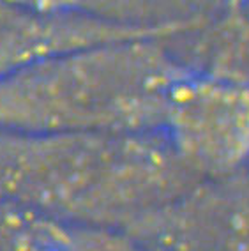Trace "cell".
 <instances>
[{"label": "cell", "mask_w": 249, "mask_h": 251, "mask_svg": "<svg viewBox=\"0 0 249 251\" xmlns=\"http://www.w3.org/2000/svg\"><path fill=\"white\" fill-rule=\"evenodd\" d=\"M198 180L161 131L0 129V198L27 211L129 228Z\"/></svg>", "instance_id": "6da1fadb"}, {"label": "cell", "mask_w": 249, "mask_h": 251, "mask_svg": "<svg viewBox=\"0 0 249 251\" xmlns=\"http://www.w3.org/2000/svg\"><path fill=\"white\" fill-rule=\"evenodd\" d=\"M166 37L64 50L0 78V129L159 131L170 92L187 71Z\"/></svg>", "instance_id": "7a4b0ae2"}, {"label": "cell", "mask_w": 249, "mask_h": 251, "mask_svg": "<svg viewBox=\"0 0 249 251\" xmlns=\"http://www.w3.org/2000/svg\"><path fill=\"white\" fill-rule=\"evenodd\" d=\"M159 131L196 179L249 170V81L187 69Z\"/></svg>", "instance_id": "3957f363"}, {"label": "cell", "mask_w": 249, "mask_h": 251, "mask_svg": "<svg viewBox=\"0 0 249 251\" xmlns=\"http://www.w3.org/2000/svg\"><path fill=\"white\" fill-rule=\"evenodd\" d=\"M131 228L150 251H249V170L198 180Z\"/></svg>", "instance_id": "277c9868"}, {"label": "cell", "mask_w": 249, "mask_h": 251, "mask_svg": "<svg viewBox=\"0 0 249 251\" xmlns=\"http://www.w3.org/2000/svg\"><path fill=\"white\" fill-rule=\"evenodd\" d=\"M177 28H136L46 14L0 0V78L64 50L136 36H174Z\"/></svg>", "instance_id": "5b68a950"}, {"label": "cell", "mask_w": 249, "mask_h": 251, "mask_svg": "<svg viewBox=\"0 0 249 251\" xmlns=\"http://www.w3.org/2000/svg\"><path fill=\"white\" fill-rule=\"evenodd\" d=\"M166 43L184 68L249 81V14L235 5H224Z\"/></svg>", "instance_id": "8992f818"}, {"label": "cell", "mask_w": 249, "mask_h": 251, "mask_svg": "<svg viewBox=\"0 0 249 251\" xmlns=\"http://www.w3.org/2000/svg\"><path fill=\"white\" fill-rule=\"evenodd\" d=\"M46 14L85 18L136 28H187L172 18L161 0H14Z\"/></svg>", "instance_id": "52a82bcc"}, {"label": "cell", "mask_w": 249, "mask_h": 251, "mask_svg": "<svg viewBox=\"0 0 249 251\" xmlns=\"http://www.w3.org/2000/svg\"><path fill=\"white\" fill-rule=\"evenodd\" d=\"M172 18L182 23H193L223 9L228 0H161Z\"/></svg>", "instance_id": "ba28073f"}, {"label": "cell", "mask_w": 249, "mask_h": 251, "mask_svg": "<svg viewBox=\"0 0 249 251\" xmlns=\"http://www.w3.org/2000/svg\"><path fill=\"white\" fill-rule=\"evenodd\" d=\"M228 4L235 5V7H239V9L244 11L246 14H249V0H228Z\"/></svg>", "instance_id": "9c48e42d"}]
</instances>
